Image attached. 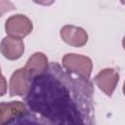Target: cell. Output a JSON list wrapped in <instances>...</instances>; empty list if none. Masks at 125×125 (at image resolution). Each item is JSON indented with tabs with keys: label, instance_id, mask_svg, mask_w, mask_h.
I'll list each match as a JSON object with an SVG mask.
<instances>
[{
	"label": "cell",
	"instance_id": "cell-5",
	"mask_svg": "<svg viewBox=\"0 0 125 125\" xmlns=\"http://www.w3.org/2000/svg\"><path fill=\"white\" fill-rule=\"evenodd\" d=\"M1 51L5 58L9 60L19 59L23 52V44L21 38L5 37L1 43Z\"/></svg>",
	"mask_w": 125,
	"mask_h": 125
},
{
	"label": "cell",
	"instance_id": "cell-6",
	"mask_svg": "<svg viewBox=\"0 0 125 125\" xmlns=\"http://www.w3.org/2000/svg\"><path fill=\"white\" fill-rule=\"evenodd\" d=\"M62 39L69 45L76 47L83 46L87 42V34L84 29L72 25H66L61 30Z\"/></svg>",
	"mask_w": 125,
	"mask_h": 125
},
{
	"label": "cell",
	"instance_id": "cell-12",
	"mask_svg": "<svg viewBox=\"0 0 125 125\" xmlns=\"http://www.w3.org/2000/svg\"><path fill=\"white\" fill-rule=\"evenodd\" d=\"M124 93H125V84H124Z\"/></svg>",
	"mask_w": 125,
	"mask_h": 125
},
{
	"label": "cell",
	"instance_id": "cell-7",
	"mask_svg": "<svg viewBox=\"0 0 125 125\" xmlns=\"http://www.w3.org/2000/svg\"><path fill=\"white\" fill-rule=\"evenodd\" d=\"M96 82L99 87L106 93V95L110 96L118 82V73L113 69H104L96 76Z\"/></svg>",
	"mask_w": 125,
	"mask_h": 125
},
{
	"label": "cell",
	"instance_id": "cell-10",
	"mask_svg": "<svg viewBox=\"0 0 125 125\" xmlns=\"http://www.w3.org/2000/svg\"><path fill=\"white\" fill-rule=\"evenodd\" d=\"M123 46H124V49H125V37H124V40H123Z\"/></svg>",
	"mask_w": 125,
	"mask_h": 125
},
{
	"label": "cell",
	"instance_id": "cell-2",
	"mask_svg": "<svg viewBox=\"0 0 125 125\" xmlns=\"http://www.w3.org/2000/svg\"><path fill=\"white\" fill-rule=\"evenodd\" d=\"M62 65L66 68L89 78L92 68V63L89 58L76 54H67L62 59Z\"/></svg>",
	"mask_w": 125,
	"mask_h": 125
},
{
	"label": "cell",
	"instance_id": "cell-9",
	"mask_svg": "<svg viewBox=\"0 0 125 125\" xmlns=\"http://www.w3.org/2000/svg\"><path fill=\"white\" fill-rule=\"evenodd\" d=\"M33 1L36 2V3H38V4H42V5H50L55 0H33Z\"/></svg>",
	"mask_w": 125,
	"mask_h": 125
},
{
	"label": "cell",
	"instance_id": "cell-4",
	"mask_svg": "<svg viewBox=\"0 0 125 125\" xmlns=\"http://www.w3.org/2000/svg\"><path fill=\"white\" fill-rule=\"evenodd\" d=\"M29 73L26 68L18 69L13 73L10 80V95L22 96L27 91Z\"/></svg>",
	"mask_w": 125,
	"mask_h": 125
},
{
	"label": "cell",
	"instance_id": "cell-8",
	"mask_svg": "<svg viewBox=\"0 0 125 125\" xmlns=\"http://www.w3.org/2000/svg\"><path fill=\"white\" fill-rule=\"evenodd\" d=\"M48 65L47 59L42 53H36L34 54L27 62L26 69L29 74H33L35 72H38L42 69H44Z\"/></svg>",
	"mask_w": 125,
	"mask_h": 125
},
{
	"label": "cell",
	"instance_id": "cell-1",
	"mask_svg": "<svg viewBox=\"0 0 125 125\" xmlns=\"http://www.w3.org/2000/svg\"><path fill=\"white\" fill-rule=\"evenodd\" d=\"M25 102L27 109L16 117L23 123L90 124L93 85L86 78L60 63L50 62L29 74Z\"/></svg>",
	"mask_w": 125,
	"mask_h": 125
},
{
	"label": "cell",
	"instance_id": "cell-11",
	"mask_svg": "<svg viewBox=\"0 0 125 125\" xmlns=\"http://www.w3.org/2000/svg\"><path fill=\"white\" fill-rule=\"evenodd\" d=\"M121 2H122V4H125V0H121Z\"/></svg>",
	"mask_w": 125,
	"mask_h": 125
},
{
	"label": "cell",
	"instance_id": "cell-3",
	"mask_svg": "<svg viewBox=\"0 0 125 125\" xmlns=\"http://www.w3.org/2000/svg\"><path fill=\"white\" fill-rule=\"evenodd\" d=\"M6 32L14 37H23L27 35L32 29L31 21L22 15H16L11 17L6 21Z\"/></svg>",
	"mask_w": 125,
	"mask_h": 125
}]
</instances>
